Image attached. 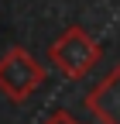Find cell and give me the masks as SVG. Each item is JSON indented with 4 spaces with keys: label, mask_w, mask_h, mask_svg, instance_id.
<instances>
[{
    "label": "cell",
    "mask_w": 120,
    "mask_h": 124,
    "mask_svg": "<svg viewBox=\"0 0 120 124\" xmlns=\"http://www.w3.org/2000/svg\"><path fill=\"white\" fill-rule=\"evenodd\" d=\"M100 59H103L100 41L89 35L86 28H79V24L65 28L62 35L48 45V62H52L62 76H69V79H82V76H89V72L100 66Z\"/></svg>",
    "instance_id": "6da1fadb"
},
{
    "label": "cell",
    "mask_w": 120,
    "mask_h": 124,
    "mask_svg": "<svg viewBox=\"0 0 120 124\" xmlns=\"http://www.w3.org/2000/svg\"><path fill=\"white\" fill-rule=\"evenodd\" d=\"M45 83V66L21 45H14L0 55V93L10 103H24Z\"/></svg>",
    "instance_id": "7a4b0ae2"
},
{
    "label": "cell",
    "mask_w": 120,
    "mask_h": 124,
    "mask_svg": "<svg viewBox=\"0 0 120 124\" xmlns=\"http://www.w3.org/2000/svg\"><path fill=\"white\" fill-rule=\"evenodd\" d=\"M86 110L100 124H120V62L86 93Z\"/></svg>",
    "instance_id": "3957f363"
},
{
    "label": "cell",
    "mask_w": 120,
    "mask_h": 124,
    "mask_svg": "<svg viewBox=\"0 0 120 124\" xmlns=\"http://www.w3.org/2000/svg\"><path fill=\"white\" fill-rule=\"evenodd\" d=\"M41 124H82V121H76L69 110H55V114H48V117H45Z\"/></svg>",
    "instance_id": "277c9868"
}]
</instances>
